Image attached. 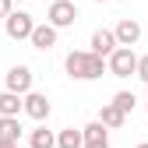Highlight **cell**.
<instances>
[{
	"mask_svg": "<svg viewBox=\"0 0 148 148\" xmlns=\"http://www.w3.org/2000/svg\"><path fill=\"white\" fill-rule=\"evenodd\" d=\"M49 99L42 95V92H28V95H21V113H28L32 120H46L49 116Z\"/></svg>",
	"mask_w": 148,
	"mask_h": 148,
	"instance_id": "obj_6",
	"label": "cell"
},
{
	"mask_svg": "<svg viewBox=\"0 0 148 148\" xmlns=\"http://www.w3.org/2000/svg\"><path fill=\"white\" fill-rule=\"evenodd\" d=\"M113 106H116L120 113L127 116V113H134V106H138V99H134V92H116V95H113Z\"/></svg>",
	"mask_w": 148,
	"mask_h": 148,
	"instance_id": "obj_16",
	"label": "cell"
},
{
	"mask_svg": "<svg viewBox=\"0 0 148 148\" xmlns=\"http://www.w3.org/2000/svg\"><path fill=\"white\" fill-rule=\"evenodd\" d=\"M57 148H85L81 131H74V127H64V131L57 134Z\"/></svg>",
	"mask_w": 148,
	"mask_h": 148,
	"instance_id": "obj_15",
	"label": "cell"
},
{
	"mask_svg": "<svg viewBox=\"0 0 148 148\" xmlns=\"http://www.w3.org/2000/svg\"><path fill=\"white\" fill-rule=\"evenodd\" d=\"M14 11V0H0V18H7Z\"/></svg>",
	"mask_w": 148,
	"mask_h": 148,
	"instance_id": "obj_18",
	"label": "cell"
},
{
	"mask_svg": "<svg viewBox=\"0 0 148 148\" xmlns=\"http://www.w3.org/2000/svg\"><path fill=\"white\" fill-rule=\"evenodd\" d=\"M113 49H116V39H113V32L109 28H95L92 32V57H99V60H109L113 57Z\"/></svg>",
	"mask_w": 148,
	"mask_h": 148,
	"instance_id": "obj_7",
	"label": "cell"
},
{
	"mask_svg": "<svg viewBox=\"0 0 148 148\" xmlns=\"http://www.w3.org/2000/svg\"><path fill=\"white\" fill-rule=\"evenodd\" d=\"M99 123L106 127V131H116V127H123V123H127V116L120 113V109H116L113 102H106V106L99 109Z\"/></svg>",
	"mask_w": 148,
	"mask_h": 148,
	"instance_id": "obj_11",
	"label": "cell"
},
{
	"mask_svg": "<svg viewBox=\"0 0 148 148\" xmlns=\"http://www.w3.org/2000/svg\"><path fill=\"white\" fill-rule=\"evenodd\" d=\"M28 42L35 49H53V46H57V28H53V25H35L32 35H28Z\"/></svg>",
	"mask_w": 148,
	"mask_h": 148,
	"instance_id": "obj_10",
	"label": "cell"
},
{
	"mask_svg": "<svg viewBox=\"0 0 148 148\" xmlns=\"http://www.w3.org/2000/svg\"><path fill=\"white\" fill-rule=\"evenodd\" d=\"M106 71L113 74V78H131V74L138 71V53H134V49L116 46V49H113V57L106 60Z\"/></svg>",
	"mask_w": 148,
	"mask_h": 148,
	"instance_id": "obj_3",
	"label": "cell"
},
{
	"mask_svg": "<svg viewBox=\"0 0 148 148\" xmlns=\"http://www.w3.org/2000/svg\"><path fill=\"white\" fill-rule=\"evenodd\" d=\"M28 148H57V138H53V131H46V127H35L32 138H28Z\"/></svg>",
	"mask_w": 148,
	"mask_h": 148,
	"instance_id": "obj_14",
	"label": "cell"
},
{
	"mask_svg": "<svg viewBox=\"0 0 148 148\" xmlns=\"http://www.w3.org/2000/svg\"><path fill=\"white\" fill-rule=\"evenodd\" d=\"M64 67H67V74H71L74 81H95V78H102V74H106V60L92 57L88 49H74V53H67Z\"/></svg>",
	"mask_w": 148,
	"mask_h": 148,
	"instance_id": "obj_1",
	"label": "cell"
},
{
	"mask_svg": "<svg viewBox=\"0 0 148 148\" xmlns=\"http://www.w3.org/2000/svg\"><path fill=\"white\" fill-rule=\"evenodd\" d=\"M74 21H78V7H74V0H53L49 4V11H46V25H53V28H71Z\"/></svg>",
	"mask_w": 148,
	"mask_h": 148,
	"instance_id": "obj_2",
	"label": "cell"
},
{
	"mask_svg": "<svg viewBox=\"0 0 148 148\" xmlns=\"http://www.w3.org/2000/svg\"><path fill=\"white\" fill-rule=\"evenodd\" d=\"M95 4H102V0H95Z\"/></svg>",
	"mask_w": 148,
	"mask_h": 148,
	"instance_id": "obj_21",
	"label": "cell"
},
{
	"mask_svg": "<svg viewBox=\"0 0 148 148\" xmlns=\"http://www.w3.org/2000/svg\"><path fill=\"white\" fill-rule=\"evenodd\" d=\"M18 113H21V95L0 92V116H18Z\"/></svg>",
	"mask_w": 148,
	"mask_h": 148,
	"instance_id": "obj_13",
	"label": "cell"
},
{
	"mask_svg": "<svg viewBox=\"0 0 148 148\" xmlns=\"http://www.w3.org/2000/svg\"><path fill=\"white\" fill-rule=\"evenodd\" d=\"M138 148H148V141H141V145H138Z\"/></svg>",
	"mask_w": 148,
	"mask_h": 148,
	"instance_id": "obj_20",
	"label": "cell"
},
{
	"mask_svg": "<svg viewBox=\"0 0 148 148\" xmlns=\"http://www.w3.org/2000/svg\"><path fill=\"white\" fill-rule=\"evenodd\" d=\"M134 74L148 85V53H145V57H138V71H134Z\"/></svg>",
	"mask_w": 148,
	"mask_h": 148,
	"instance_id": "obj_17",
	"label": "cell"
},
{
	"mask_svg": "<svg viewBox=\"0 0 148 148\" xmlns=\"http://www.w3.org/2000/svg\"><path fill=\"white\" fill-rule=\"evenodd\" d=\"M32 28H35V21H32V14H25V11H11L4 18V32H7V39H14V42L28 39Z\"/></svg>",
	"mask_w": 148,
	"mask_h": 148,
	"instance_id": "obj_4",
	"label": "cell"
},
{
	"mask_svg": "<svg viewBox=\"0 0 148 148\" xmlns=\"http://www.w3.org/2000/svg\"><path fill=\"white\" fill-rule=\"evenodd\" d=\"M81 141H85V148H109V131L99 120H92L88 127H81Z\"/></svg>",
	"mask_w": 148,
	"mask_h": 148,
	"instance_id": "obj_9",
	"label": "cell"
},
{
	"mask_svg": "<svg viewBox=\"0 0 148 148\" xmlns=\"http://www.w3.org/2000/svg\"><path fill=\"white\" fill-rule=\"evenodd\" d=\"M113 39H116V46H123V49H134V42L141 39V25L134 21V18H123V21L113 28Z\"/></svg>",
	"mask_w": 148,
	"mask_h": 148,
	"instance_id": "obj_8",
	"label": "cell"
},
{
	"mask_svg": "<svg viewBox=\"0 0 148 148\" xmlns=\"http://www.w3.org/2000/svg\"><path fill=\"white\" fill-rule=\"evenodd\" d=\"M18 138H21V123H18V116H0V141L18 145Z\"/></svg>",
	"mask_w": 148,
	"mask_h": 148,
	"instance_id": "obj_12",
	"label": "cell"
},
{
	"mask_svg": "<svg viewBox=\"0 0 148 148\" xmlns=\"http://www.w3.org/2000/svg\"><path fill=\"white\" fill-rule=\"evenodd\" d=\"M0 148H18V145H11V141H0Z\"/></svg>",
	"mask_w": 148,
	"mask_h": 148,
	"instance_id": "obj_19",
	"label": "cell"
},
{
	"mask_svg": "<svg viewBox=\"0 0 148 148\" xmlns=\"http://www.w3.org/2000/svg\"><path fill=\"white\" fill-rule=\"evenodd\" d=\"M4 92H14V95H28L32 92V71L25 67V64H18V67H11L7 71V78H4Z\"/></svg>",
	"mask_w": 148,
	"mask_h": 148,
	"instance_id": "obj_5",
	"label": "cell"
}]
</instances>
